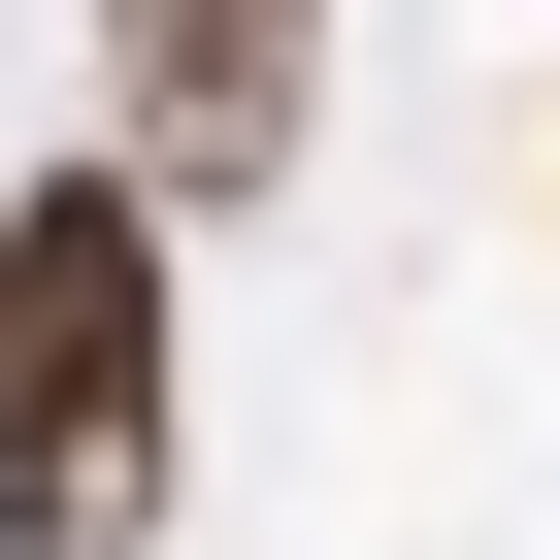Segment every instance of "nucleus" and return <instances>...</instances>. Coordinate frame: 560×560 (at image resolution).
I'll list each match as a JSON object with an SVG mask.
<instances>
[{"label": "nucleus", "mask_w": 560, "mask_h": 560, "mask_svg": "<svg viewBox=\"0 0 560 560\" xmlns=\"http://www.w3.org/2000/svg\"><path fill=\"white\" fill-rule=\"evenodd\" d=\"M165 527V198L34 165L0 198V560H132Z\"/></svg>", "instance_id": "obj_1"}, {"label": "nucleus", "mask_w": 560, "mask_h": 560, "mask_svg": "<svg viewBox=\"0 0 560 560\" xmlns=\"http://www.w3.org/2000/svg\"><path fill=\"white\" fill-rule=\"evenodd\" d=\"M298 132H330V34H298V0H132V34H100V165H132L165 231L264 198Z\"/></svg>", "instance_id": "obj_2"}]
</instances>
